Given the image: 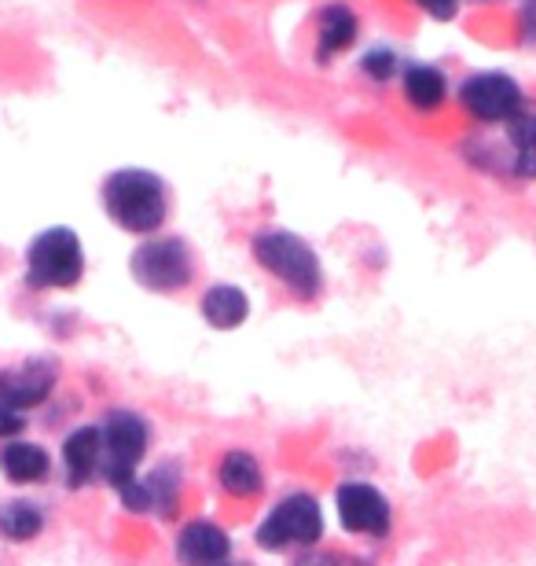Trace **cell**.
<instances>
[{
	"mask_svg": "<svg viewBox=\"0 0 536 566\" xmlns=\"http://www.w3.org/2000/svg\"><path fill=\"white\" fill-rule=\"evenodd\" d=\"M294 566H368V563L353 559V556H330V552H313V556L298 559Z\"/></svg>",
	"mask_w": 536,
	"mask_h": 566,
	"instance_id": "21",
	"label": "cell"
},
{
	"mask_svg": "<svg viewBox=\"0 0 536 566\" xmlns=\"http://www.w3.org/2000/svg\"><path fill=\"white\" fill-rule=\"evenodd\" d=\"M199 310H202V321H207L213 332H235V327L246 324L250 298L235 283H213V287L202 294Z\"/></svg>",
	"mask_w": 536,
	"mask_h": 566,
	"instance_id": "13",
	"label": "cell"
},
{
	"mask_svg": "<svg viewBox=\"0 0 536 566\" xmlns=\"http://www.w3.org/2000/svg\"><path fill=\"white\" fill-rule=\"evenodd\" d=\"M353 38H357V15H353L346 4H330L320 11V44H316V55H320V60L346 52Z\"/></svg>",
	"mask_w": 536,
	"mask_h": 566,
	"instance_id": "16",
	"label": "cell"
},
{
	"mask_svg": "<svg viewBox=\"0 0 536 566\" xmlns=\"http://www.w3.org/2000/svg\"><path fill=\"white\" fill-rule=\"evenodd\" d=\"M63 468L71 490H85L99 474V427H77L63 441Z\"/></svg>",
	"mask_w": 536,
	"mask_h": 566,
	"instance_id": "12",
	"label": "cell"
},
{
	"mask_svg": "<svg viewBox=\"0 0 536 566\" xmlns=\"http://www.w3.org/2000/svg\"><path fill=\"white\" fill-rule=\"evenodd\" d=\"M254 258L269 276H276L294 298L313 302L324 291V269L320 258L302 235L283 232V229H265L254 235Z\"/></svg>",
	"mask_w": 536,
	"mask_h": 566,
	"instance_id": "2",
	"label": "cell"
},
{
	"mask_svg": "<svg viewBox=\"0 0 536 566\" xmlns=\"http://www.w3.org/2000/svg\"><path fill=\"white\" fill-rule=\"evenodd\" d=\"M511 144H515V169L518 177H536V107L522 104L511 118Z\"/></svg>",
	"mask_w": 536,
	"mask_h": 566,
	"instance_id": "19",
	"label": "cell"
},
{
	"mask_svg": "<svg viewBox=\"0 0 536 566\" xmlns=\"http://www.w3.org/2000/svg\"><path fill=\"white\" fill-rule=\"evenodd\" d=\"M55 379H60V365L52 357H33L22 365H11L0 371V409L11 412H27L49 398Z\"/></svg>",
	"mask_w": 536,
	"mask_h": 566,
	"instance_id": "9",
	"label": "cell"
},
{
	"mask_svg": "<svg viewBox=\"0 0 536 566\" xmlns=\"http://www.w3.org/2000/svg\"><path fill=\"white\" fill-rule=\"evenodd\" d=\"M104 210L118 229L133 235L158 232L169 213L162 177L151 169H114L104 180Z\"/></svg>",
	"mask_w": 536,
	"mask_h": 566,
	"instance_id": "1",
	"label": "cell"
},
{
	"mask_svg": "<svg viewBox=\"0 0 536 566\" xmlns=\"http://www.w3.org/2000/svg\"><path fill=\"white\" fill-rule=\"evenodd\" d=\"M224 566H250V563H224Z\"/></svg>",
	"mask_w": 536,
	"mask_h": 566,
	"instance_id": "25",
	"label": "cell"
},
{
	"mask_svg": "<svg viewBox=\"0 0 536 566\" xmlns=\"http://www.w3.org/2000/svg\"><path fill=\"white\" fill-rule=\"evenodd\" d=\"M174 556L180 566H224L232 559V537H228L217 523L196 518V523L180 526Z\"/></svg>",
	"mask_w": 536,
	"mask_h": 566,
	"instance_id": "11",
	"label": "cell"
},
{
	"mask_svg": "<svg viewBox=\"0 0 536 566\" xmlns=\"http://www.w3.org/2000/svg\"><path fill=\"white\" fill-rule=\"evenodd\" d=\"M129 269H133V280L140 283L147 291H158V294H174L180 287H188L191 273V251L185 240H174V235H162V240H147L133 251L129 258Z\"/></svg>",
	"mask_w": 536,
	"mask_h": 566,
	"instance_id": "6",
	"label": "cell"
},
{
	"mask_svg": "<svg viewBox=\"0 0 536 566\" xmlns=\"http://www.w3.org/2000/svg\"><path fill=\"white\" fill-rule=\"evenodd\" d=\"M22 430V416L11 412V409H0V441L4 438H15Z\"/></svg>",
	"mask_w": 536,
	"mask_h": 566,
	"instance_id": "23",
	"label": "cell"
},
{
	"mask_svg": "<svg viewBox=\"0 0 536 566\" xmlns=\"http://www.w3.org/2000/svg\"><path fill=\"white\" fill-rule=\"evenodd\" d=\"M44 530V512L33 501H4L0 504V537L4 541H33Z\"/></svg>",
	"mask_w": 536,
	"mask_h": 566,
	"instance_id": "18",
	"label": "cell"
},
{
	"mask_svg": "<svg viewBox=\"0 0 536 566\" xmlns=\"http://www.w3.org/2000/svg\"><path fill=\"white\" fill-rule=\"evenodd\" d=\"M324 537V507L313 493H291L261 518L258 545L265 552L313 548Z\"/></svg>",
	"mask_w": 536,
	"mask_h": 566,
	"instance_id": "5",
	"label": "cell"
},
{
	"mask_svg": "<svg viewBox=\"0 0 536 566\" xmlns=\"http://www.w3.org/2000/svg\"><path fill=\"white\" fill-rule=\"evenodd\" d=\"M338 523L357 537H386L393 526L390 501L368 482H346L335 493Z\"/></svg>",
	"mask_w": 536,
	"mask_h": 566,
	"instance_id": "7",
	"label": "cell"
},
{
	"mask_svg": "<svg viewBox=\"0 0 536 566\" xmlns=\"http://www.w3.org/2000/svg\"><path fill=\"white\" fill-rule=\"evenodd\" d=\"M444 93H449V85H444V74L433 71L427 63H416L404 71V96L408 104L416 111H438L444 104Z\"/></svg>",
	"mask_w": 536,
	"mask_h": 566,
	"instance_id": "17",
	"label": "cell"
},
{
	"mask_svg": "<svg viewBox=\"0 0 536 566\" xmlns=\"http://www.w3.org/2000/svg\"><path fill=\"white\" fill-rule=\"evenodd\" d=\"M364 71L371 77H379V82H386V77H393V71H397V55L390 49H375L364 55Z\"/></svg>",
	"mask_w": 536,
	"mask_h": 566,
	"instance_id": "20",
	"label": "cell"
},
{
	"mask_svg": "<svg viewBox=\"0 0 536 566\" xmlns=\"http://www.w3.org/2000/svg\"><path fill=\"white\" fill-rule=\"evenodd\" d=\"M217 479H221V490L228 496H235V501H254V496L265 490V471H261L254 452H246V449L228 452V457L221 460Z\"/></svg>",
	"mask_w": 536,
	"mask_h": 566,
	"instance_id": "14",
	"label": "cell"
},
{
	"mask_svg": "<svg viewBox=\"0 0 536 566\" xmlns=\"http://www.w3.org/2000/svg\"><path fill=\"white\" fill-rule=\"evenodd\" d=\"M0 471H4L8 482L33 485V482L49 479L52 457L41 446H33V441H8V446L0 449Z\"/></svg>",
	"mask_w": 536,
	"mask_h": 566,
	"instance_id": "15",
	"label": "cell"
},
{
	"mask_svg": "<svg viewBox=\"0 0 536 566\" xmlns=\"http://www.w3.org/2000/svg\"><path fill=\"white\" fill-rule=\"evenodd\" d=\"M85 276V251L74 229L55 224L27 247V283L33 291H66Z\"/></svg>",
	"mask_w": 536,
	"mask_h": 566,
	"instance_id": "3",
	"label": "cell"
},
{
	"mask_svg": "<svg viewBox=\"0 0 536 566\" xmlns=\"http://www.w3.org/2000/svg\"><path fill=\"white\" fill-rule=\"evenodd\" d=\"M522 33L536 44V0H526V8H522Z\"/></svg>",
	"mask_w": 536,
	"mask_h": 566,
	"instance_id": "24",
	"label": "cell"
},
{
	"mask_svg": "<svg viewBox=\"0 0 536 566\" xmlns=\"http://www.w3.org/2000/svg\"><path fill=\"white\" fill-rule=\"evenodd\" d=\"M460 99H463L466 115H474L477 122H511L518 115V107L526 104L515 77H507L500 71L466 77L460 88Z\"/></svg>",
	"mask_w": 536,
	"mask_h": 566,
	"instance_id": "8",
	"label": "cell"
},
{
	"mask_svg": "<svg viewBox=\"0 0 536 566\" xmlns=\"http://www.w3.org/2000/svg\"><path fill=\"white\" fill-rule=\"evenodd\" d=\"M419 8L430 11L433 19H452L460 11V0H416Z\"/></svg>",
	"mask_w": 536,
	"mask_h": 566,
	"instance_id": "22",
	"label": "cell"
},
{
	"mask_svg": "<svg viewBox=\"0 0 536 566\" xmlns=\"http://www.w3.org/2000/svg\"><path fill=\"white\" fill-rule=\"evenodd\" d=\"M118 496H122V504L136 515H147V512L174 515L177 501H180V468L177 463H158L147 479L125 482L118 490Z\"/></svg>",
	"mask_w": 536,
	"mask_h": 566,
	"instance_id": "10",
	"label": "cell"
},
{
	"mask_svg": "<svg viewBox=\"0 0 536 566\" xmlns=\"http://www.w3.org/2000/svg\"><path fill=\"white\" fill-rule=\"evenodd\" d=\"M147 446H151V427H147L140 412H107V420L99 423V474L114 490H122L125 482L136 479V468L147 457Z\"/></svg>",
	"mask_w": 536,
	"mask_h": 566,
	"instance_id": "4",
	"label": "cell"
}]
</instances>
